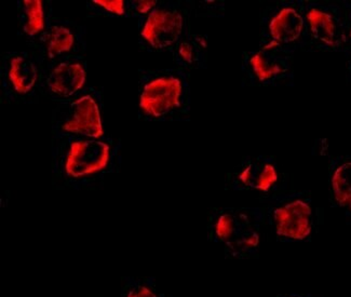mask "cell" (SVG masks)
Returning <instances> with one entry per match:
<instances>
[{"label":"cell","mask_w":351,"mask_h":297,"mask_svg":"<svg viewBox=\"0 0 351 297\" xmlns=\"http://www.w3.org/2000/svg\"><path fill=\"white\" fill-rule=\"evenodd\" d=\"M75 37L69 28L64 26H54L49 36L48 52L50 56H59L71 50L74 45Z\"/></svg>","instance_id":"cell-15"},{"label":"cell","mask_w":351,"mask_h":297,"mask_svg":"<svg viewBox=\"0 0 351 297\" xmlns=\"http://www.w3.org/2000/svg\"><path fill=\"white\" fill-rule=\"evenodd\" d=\"M332 189L336 202L351 211V161L341 163L334 170Z\"/></svg>","instance_id":"cell-13"},{"label":"cell","mask_w":351,"mask_h":297,"mask_svg":"<svg viewBox=\"0 0 351 297\" xmlns=\"http://www.w3.org/2000/svg\"><path fill=\"white\" fill-rule=\"evenodd\" d=\"M128 297H157L149 289L145 287H140L136 289H133L129 293Z\"/></svg>","instance_id":"cell-19"},{"label":"cell","mask_w":351,"mask_h":297,"mask_svg":"<svg viewBox=\"0 0 351 297\" xmlns=\"http://www.w3.org/2000/svg\"><path fill=\"white\" fill-rule=\"evenodd\" d=\"M93 3L117 16H121L125 13L123 0H95Z\"/></svg>","instance_id":"cell-17"},{"label":"cell","mask_w":351,"mask_h":297,"mask_svg":"<svg viewBox=\"0 0 351 297\" xmlns=\"http://www.w3.org/2000/svg\"><path fill=\"white\" fill-rule=\"evenodd\" d=\"M307 31L313 40L318 41L328 48H334L337 45L339 27L332 13L319 8L311 7L304 11Z\"/></svg>","instance_id":"cell-10"},{"label":"cell","mask_w":351,"mask_h":297,"mask_svg":"<svg viewBox=\"0 0 351 297\" xmlns=\"http://www.w3.org/2000/svg\"><path fill=\"white\" fill-rule=\"evenodd\" d=\"M37 77L35 65L23 56H16L11 61L9 80L18 93L26 94L31 91L37 82Z\"/></svg>","instance_id":"cell-12"},{"label":"cell","mask_w":351,"mask_h":297,"mask_svg":"<svg viewBox=\"0 0 351 297\" xmlns=\"http://www.w3.org/2000/svg\"><path fill=\"white\" fill-rule=\"evenodd\" d=\"M25 24L24 32L28 36H35L40 33L45 27L44 7L40 0H24Z\"/></svg>","instance_id":"cell-14"},{"label":"cell","mask_w":351,"mask_h":297,"mask_svg":"<svg viewBox=\"0 0 351 297\" xmlns=\"http://www.w3.org/2000/svg\"><path fill=\"white\" fill-rule=\"evenodd\" d=\"M349 37L351 38V20H350V28H349Z\"/></svg>","instance_id":"cell-20"},{"label":"cell","mask_w":351,"mask_h":297,"mask_svg":"<svg viewBox=\"0 0 351 297\" xmlns=\"http://www.w3.org/2000/svg\"><path fill=\"white\" fill-rule=\"evenodd\" d=\"M237 178L245 187L268 193L279 180L277 163L274 158L267 156L251 158L242 165Z\"/></svg>","instance_id":"cell-9"},{"label":"cell","mask_w":351,"mask_h":297,"mask_svg":"<svg viewBox=\"0 0 351 297\" xmlns=\"http://www.w3.org/2000/svg\"><path fill=\"white\" fill-rule=\"evenodd\" d=\"M110 161V146L99 141H77L67 154L65 171L73 178H82L99 172Z\"/></svg>","instance_id":"cell-6"},{"label":"cell","mask_w":351,"mask_h":297,"mask_svg":"<svg viewBox=\"0 0 351 297\" xmlns=\"http://www.w3.org/2000/svg\"><path fill=\"white\" fill-rule=\"evenodd\" d=\"M311 206L302 199L281 204L272 211L278 236L291 240H304L311 235Z\"/></svg>","instance_id":"cell-7"},{"label":"cell","mask_w":351,"mask_h":297,"mask_svg":"<svg viewBox=\"0 0 351 297\" xmlns=\"http://www.w3.org/2000/svg\"><path fill=\"white\" fill-rule=\"evenodd\" d=\"M245 69L253 84L288 86L293 78L292 54L271 47L260 46L245 58Z\"/></svg>","instance_id":"cell-2"},{"label":"cell","mask_w":351,"mask_h":297,"mask_svg":"<svg viewBox=\"0 0 351 297\" xmlns=\"http://www.w3.org/2000/svg\"><path fill=\"white\" fill-rule=\"evenodd\" d=\"M71 117L62 129L67 132L99 139L103 135V126L99 106L90 95H84L71 105Z\"/></svg>","instance_id":"cell-8"},{"label":"cell","mask_w":351,"mask_h":297,"mask_svg":"<svg viewBox=\"0 0 351 297\" xmlns=\"http://www.w3.org/2000/svg\"><path fill=\"white\" fill-rule=\"evenodd\" d=\"M195 54H196L195 52V46H193V43H191V41L184 40L178 45V56L184 63L189 64V65L195 63L197 60V56Z\"/></svg>","instance_id":"cell-16"},{"label":"cell","mask_w":351,"mask_h":297,"mask_svg":"<svg viewBox=\"0 0 351 297\" xmlns=\"http://www.w3.org/2000/svg\"><path fill=\"white\" fill-rule=\"evenodd\" d=\"M306 31L305 16L298 3L279 1L265 10L260 46L271 47L292 54Z\"/></svg>","instance_id":"cell-1"},{"label":"cell","mask_w":351,"mask_h":297,"mask_svg":"<svg viewBox=\"0 0 351 297\" xmlns=\"http://www.w3.org/2000/svg\"><path fill=\"white\" fill-rule=\"evenodd\" d=\"M135 3H136L135 8L142 14H146L157 5V1H155V0H140V1H136Z\"/></svg>","instance_id":"cell-18"},{"label":"cell","mask_w":351,"mask_h":297,"mask_svg":"<svg viewBox=\"0 0 351 297\" xmlns=\"http://www.w3.org/2000/svg\"><path fill=\"white\" fill-rule=\"evenodd\" d=\"M87 74L80 63H62L48 78V86L61 97H71L86 84Z\"/></svg>","instance_id":"cell-11"},{"label":"cell","mask_w":351,"mask_h":297,"mask_svg":"<svg viewBox=\"0 0 351 297\" xmlns=\"http://www.w3.org/2000/svg\"><path fill=\"white\" fill-rule=\"evenodd\" d=\"M186 91L185 82L180 75L157 77L144 86L141 94V110L150 117L170 116L183 107Z\"/></svg>","instance_id":"cell-3"},{"label":"cell","mask_w":351,"mask_h":297,"mask_svg":"<svg viewBox=\"0 0 351 297\" xmlns=\"http://www.w3.org/2000/svg\"><path fill=\"white\" fill-rule=\"evenodd\" d=\"M184 32V18L174 8L154 9L149 13L141 35L150 47L157 50L172 47L181 38Z\"/></svg>","instance_id":"cell-5"},{"label":"cell","mask_w":351,"mask_h":297,"mask_svg":"<svg viewBox=\"0 0 351 297\" xmlns=\"http://www.w3.org/2000/svg\"><path fill=\"white\" fill-rule=\"evenodd\" d=\"M219 241L232 251H249L260 243L258 229L253 219L243 212H226L215 223Z\"/></svg>","instance_id":"cell-4"}]
</instances>
